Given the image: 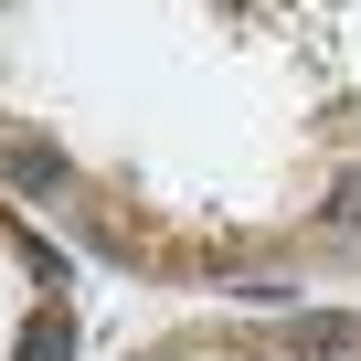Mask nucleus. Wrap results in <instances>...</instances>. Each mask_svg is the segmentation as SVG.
<instances>
[{"label": "nucleus", "instance_id": "obj_3", "mask_svg": "<svg viewBox=\"0 0 361 361\" xmlns=\"http://www.w3.org/2000/svg\"><path fill=\"white\" fill-rule=\"evenodd\" d=\"M329 224H340V234H361V170L340 180V202H329Z\"/></svg>", "mask_w": 361, "mask_h": 361}, {"label": "nucleus", "instance_id": "obj_2", "mask_svg": "<svg viewBox=\"0 0 361 361\" xmlns=\"http://www.w3.org/2000/svg\"><path fill=\"white\" fill-rule=\"evenodd\" d=\"M11 180H22V192H64V159H54L43 138H22V149H11Z\"/></svg>", "mask_w": 361, "mask_h": 361}, {"label": "nucleus", "instance_id": "obj_1", "mask_svg": "<svg viewBox=\"0 0 361 361\" xmlns=\"http://www.w3.org/2000/svg\"><path fill=\"white\" fill-rule=\"evenodd\" d=\"M22 361H75V319H64V308H43V319L22 329Z\"/></svg>", "mask_w": 361, "mask_h": 361}]
</instances>
